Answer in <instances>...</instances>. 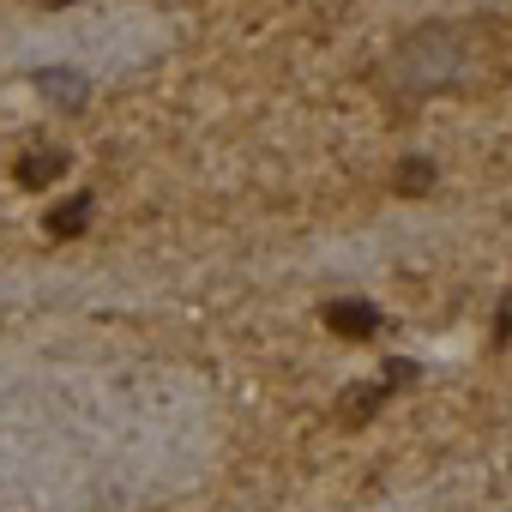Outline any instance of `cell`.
<instances>
[{
    "mask_svg": "<svg viewBox=\"0 0 512 512\" xmlns=\"http://www.w3.org/2000/svg\"><path fill=\"white\" fill-rule=\"evenodd\" d=\"M506 67H512V19H446L410 31L386 55L380 91L398 103H428V97L482 91L506 79Z\"/></svg>",
    "mask_w": 512,
    "mask_h": 512,
    "instance_id": "1",
    "label": "cell"
},
{
    "mask_svg": "<svg viewBox=\"0 0 512 512\" xmlns=\"http://www.w3.org/2000/svg\"><path fill=\"white\" fill-rule=\"evenodd\" d=\"M320 326H326L332 338H344V344H368V338L380 332V308L362 302V296H338V302L320 308Z\"/></svg>",
    "mask_w": 512,
    "mask_h": 512,
    "instance_id": "2",
    "label": "cell"
},
{
    "mask_svg": "<svg viewBox=\"0 0 512 512\" xmlns=\"http://www.w3.org/2000/svg\"><path fill=\"white\" fill-rule=\"evenodd\" d=\"M386 398H392V386H386V380H356V386L338 398V410H332V416H338V428H368V422L386 410Z\"/></svg>",
    "mask_w": 512,
    "mask_h": 512,
    "instance_id": "3",
    "label": "cell"
},
{
    "mask_svg": "<svg viewBox=\"0 0 512 512\" xmlns=\"http://www.w3.org/2000/svg\"><path fill=\"white\" fill-rule=\"evenodd\" d=\"M67 169H73V157H67L61 145H49V151H25V157L13 163V181H19L25 193H43V187H49V181H61Z\"/></svg>",
    "mask_w": 512,
    "mask_h": 512,
    "instance_id": "4",
    "label": "cell"
},
{
    "mask_svg": "<svg viewBox=\"0 0 512 512\" xmlns=\"http://www.w3.org/2000/svg\"><path fill=\"white\" fill-rule=\"evenodd\" d=\"M91 211H97V205H91V193H73L67 205H55V211L43 217V229H49L55 241H73V235H85V223H91Z\"/></svg>",
    "mask_w": 512,
    "mask_h": 512,
    "instance_id": "5",
    "label": "cell"
},
{
    "mask_svg": "<svg viewBox=\"0 0 512 512\" xmlns=\"http://www.w3.org/2000/svg\"><path fill=\"white\" fill-rule=\"evenodd\" d=\"M37 91H43V97H55L61 109H79V103L91 97V85H85L79 73H67V67H43V73H37Z\"/></svg>",
    "mask_w": 512,
    "mask_h": 512,
    "instance_id": "6",
    "label": "cell"
},
{
    "mask_svg": "<svg viewBox=\"0 0 512 512\" xmlns=\"http://www.w3.org/2000/svg\"><path fill=\"white\" fill-rule=\"evenodd\" d=\"M434 175H440V169H434L428 157H404V163L392 169V193H404V199H422V193L434 187Z\"/></svg>",
    "mask_w": 512,
    "mask_h": 512,
    "instance_id": "7",
    "label": "cell"
},
{
    "mask_svg": "<svg viewBox=\"0 0 512 512\" xmlns=\"http://www.w3.org/2000/svg\"><path fill=\"white\" fill-rule=\"evenodd\" d=\"M416 374H422V368H416V362H386V368H380V380H386V386H392V392H398V386H410V380H416Z\"/></svg>",
    "mask_w": 512,
    "mask_h": 512,
    "instance_id": "8",
    "label": "cell"
},
{
    "mask_svg": "<svg viewBox=\"0 0 512 512\" xmlns=\"http://www.w3.org/2000/svg\"><path fill=\"white\" fill-rule=\"evenodd\" d=\"M494 344H512V290L500 296V314H494Z\"/></svg>",
    "mask_w": 512,
    "mask_h": 512,
    "instance_id": "9",
    "label": "cell"
},
{
    "mask_svg": "<svg viewBox=\"0 0 512 512\" xmlns=\"http://www.w3.org/2000/svg\"><path fill=\"white\" fill-rule=\"evenodd\" d=\"M43 7H55V13H61V7H73V0H43Z\"/></svg>",
    "mask_w": 512,
    "mask_h": 512,
    "instance_id": "10",
    "label": "cell"
}]
</instances>
